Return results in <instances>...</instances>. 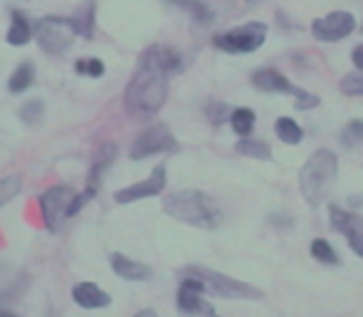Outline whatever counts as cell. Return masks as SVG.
<instances>
[{
    "label": "cell",
    "mask_w": 363,
    "mask_h": 317,
    "mask_svg": "<svg viewBox=\"0 0 363 317\" xmlns=\"http://www.w3.org/2000/svg\"><path fill=\"white\" fill-rule=\"evenodd\" d=\"M183 70V58L178 50L153 45L144 50L134 77L124 90V109L136 119H151L161 112L168 97V77Z\"/></svg>",
    "instance_id": "cell-1"
},
{
    "label": "cell",
    "mask_w": 363,
    "mask_h": 317,
    "mask_svg": "<svg viewBox=\"0 0 363 317\" xmlns=\"http://www.w3.org/2000/svg\"><path fill=\"white\" fill-rule=\"evenodd\" d=\"M163 213L171 216L173 221L203 228V231H213L223 223V211H220L216 198L203 191H196V188L168 193L163 198Z\"/></svg>",
    "instance_id": "cell-2"
},
{
    "label": "cell",
    "mask_w": 363,
    "mask_h": 317,
    "mask_svg": "<svg viewBox=\"0 0 363 317\" xmlns=\"http://www.w3.org/2000/svg\"><path fill=\"white\" fill-rule=\"evenodd\" d=\"M336 173H339V156L331 149H316L306 158L299 171V191L311 208H316L326 198Z\"/></svg>",
    "instance_id": "cell-3"
},
{
    "label": "cell",
    "mask_w": 363,
    "mask_h": 317,
    "mask_svg": "<svg viewBox=\"0 0 363 317\" xmlns=\"http://www.w3.org/2000/svg\"><path fill=\"white\" fill-rule=\"evenodd\" d=\"M181 275H196V278H201L208 293L223 300H262L264 298L262 290L255 288V285L242 283V280L233 278V275L218 273V270L201 268V265H188V268L181 270Z\"/></svg>",
    "instance_id": "cell-4"
},
{
    "label": "cell",
    "mask_w": 363,
    "mask_h": 317,
    "mask_svg": "<svg viewBox=\"0 0 363 317\" xmlns=\"http://www.w3.org/2000/svg\"><path fill=\"white\" fill-rule=\"evenodd\" d=\"M267 40V25L259 23V20H250V23H242L238 28L228 30V33L216 35L213 45L223 53L230 55H245V53H255L259 50Z\"/></svg>",
    "instance_id": "cell-5"
},
{
    "label": "cell",
    "mask_w": 363,
    "mask_h": 317,
    "mask_svg": "<svg viewBox=\"0 0 363 317\" xmlns=\"http://www.w3.org/2000/svg\"><path fill=\"white\" fill-rule=\"evenodd\" d=\"M77 33L69 23V18H60V15H45L38 25H35V40H38L40 50L48 55H62L72 48Z\"/></svg>",
    "instance_id": "cell-6"
},
{
    "label": "cell",
    "mask_w": 363,
    "mask_h": 317,
    "mask_svg": "<svg viewBox=\"0 0 363 317\" xmlns=\"http://www.w3.org/2000/svg\"><path fill=\"white\" fill-rule=\"evenodd\" d=\"M74 188L67 183H55L40 196V211H43V221L48 231H60L65 218H69V206L74 201Z\"/></svg>",
    "instance_id": "cell-7"
},
{
    "label": "cell",
    "mask_w": 363,
    "mask_h": 317,
    "mask_svg": "<svg viewBox=\"0 0 363 317\" xmlns=\"http://www.w3.org/2000/svg\"><path fill=\"white\" fill-rule=\"evenodd\" d=\"M173 151H178V139L173 136V131L168 129L163 122H158V124H151L148 129H144L136 136L134 144H131L129 156L139 161V158H146V156L173 154Z\"/></svg>",
    "instance_id": "cell-8"
},
{
    "label": "cell",
    "mask_w": 363,
    "mask_h": 317,
    "mask_svg": "<svg viewBox=\"0 0 363 317\" xmlns=\"http://www.w3.org/2000/svg\"><path fill=\"white\" fill-rule=\"evenodd\" d=\"M356 30V18L349 10H334V13L316 18L311 23V35L319 43H339V40L349 38Z\"/></svg>",
    "instance_id": "cell-9"
},
{
    "label": "cell",
    "mask_w": 363,
    "mask_h": 317,
    "mask_svg": "<svg viewBox=\"0 0 363 317\" xmlns=\"http://www.w3.org/2000/svg\"><path fill=\"white\" fill-rule=\"evenodd\" d=\"M166 178H168L166 163H158V166L151 171V176L144 178V181H136L126 188H119V191L114 193V201L121 203V206H126V203L158 196V193H163V188H166Z\"/></svg>",
    "instance_id": "cell-10"
},
{
    "label": "cell",
    "mask_w": 363,
    "mask_h": 317,
    "mask_svg": "<svg viewBox=\"0 0 363 317\" xmlns=\"http://www.w3.org/2000/svg\"><path fill=\"white\" fill-rule=\"evenodd\" d=\"M206 285H203L201 278H196V275H183L181 285H178V310L186 315H206L211 313V305H208L206 298Z\"/></svg>",
    "instance_id": "cell-11"
},
{
    "label": "cell",
    "mask_w": 363,
    "mask_h": 317,
    "mask_svg": "<svg viewBox=\"0 0 363 317\" xmlns=\"http://www.w3.org/2000/svg\"><path fill=\"white\" fill-rule=\"evenodd\" d=\"M25 290H28V273L10 268V265H0V310L15 298H20Z\"/></svg>",
    "instance_id": "cell-12"
},
{
    "label": "cell",
    "mask_w": 363,
    "mask_h": 317,
    "mask_svg": "<svg viewBox=\"0 0 363 317\" xmlns=\"http://www.w3.org/2000/svg\"><path fill=\"white\" fill-rule=\"evenodd\" d=\"M109 263H111V270H114L121 280H129V283H144V280H148L153 275V270L148 268L146 263L129 258V255H124V253H111Z\"/></svg>",
    "instance_id": "cell-13"
},
{
    "label": "cell",
    "mask_w": 363,
    "mask_h": 317,
    "mask_svg": "<svg viewBox=\"0 0 363 317\" xmlns=\"http://www.w3.org/2000/svg\"><path fill=\"white\" fill-rule=\"evenodd\" d=\"M252 85L262 92H274V95H296V92H299V87L291 85L289 77H284L279 70H272V68L255 70Z\"/></svg>",
    "instance_id": "cell-14"
},
{
    "label": "cell",
    "mask_w": 363,
    "mask_h": 317,
    "mask_svg": "<svg viewBox=\"0 0 363 317\" xmlns=\"http://www.w3.org/2000/svg\"><path fill=\"white\" fill-rule=\"evenodd\" d=\"M72 298H74V303L84 310H101L111 305V295L104 293V290L94 283H77L72 288Z\"/></svg>",
    "instance_id": "cell-15"
},
{
    "label": "cell",
    "mask_w": 363,
    "mask_h": 317,
    "mask_svg": "<svg viewBox=\"0 0 363 317\" xmlns=\"http://www.w3.org/2000/svg\"><path fill=\"white\" fill-rule=\"evenodd\" d=\"M116 144H104L99 146V151L94 154L91 158V168L89 173H86V188H94V191H99V183L101 178H104V173L111 168V163L116 161Z\"/></svg>",
    "instance_id": "cell-16"
},
{
    "label": "cell",
    "mask_w": 363,
    "mask_h": 317,
    "mask_svg": "<svg viewBox=\"0 0 363 317\" xmlns=\"http://www.w3.org/2000/svg\"><path fill=\"white\" fill-rule=\"evenodd\" d=\"M329 226L334 228L336 233H341V236L351 238V236H356V233L363 231V216L331 203L329 206Z\"/></svg>",
    "instance_id": "cell-17"
},
{
    "label": "cell",
    "mask_w": 363,
    "mask_h": 317,
    "mask_svg": "<svg viewBox=\"0 0 363 317\" xmlns=\"http://www.w3.org/2000/svg\"><path fill=\"white\" fill-rule=\"evenodd\" d=\"M69 23H72L74 33L79 35V38L89 40L96 28V3L94 0H82V3L72 10V15H69Z\"/></svg>",
    "instance_id": "cell-18"
},
{
    "label": "cell",
    "mask_w": 363,
    "mask_h": 317,
    "mask_svg": "<svg viewBox=\"0 0 363 317\" xmlns=\"http://www.w3.org/2000/svg\"><path fill=\"white\" fill-rule=\"evenodd\" d=\"M33 35H35V25L28 20V15H25L23 10H13V13H10L8 35H5L8 45H13V48H25V45L33 40Z\"/></svg>",
    "instance_id": "cell-19"
},
{
    "label": "cell",
    "mask_w": 363,
    "mask_h": 317,
    "mask_svg": "<svg viewBox=\"0 0 363 317\" xmlns=\"http://www.w3.org/2000/svg\"><path fill=\"white\" fill-rule=\"evenodd\" d=\"M166 3L183 10V13H188L193 18V23H198V25L213 23V10L208 8V3H203V0H166Z\"/></svg>",
    "instance_id": "cell-20"
},
{
    "label": "cell",
    "mask_w": 363,
    "mask_h": 317,
    "mask_svg": "<svg viewBox=\"0 0 363 317\" xmlns=\"http://www.w3.org/2000/svg\"><path fill=\"white\" fill-rule=\"evenodd\" d=\"M238 154L257 158V161H272V149H269L267 141L262 139H250V136H240V141L235 144Z\"/></svg>",
    "instance_id": "cell-21"
},
{
    "label": "cell",
    "mask_w": 363,
    "mask_h": 317,
    "mask_svg": "<svg viewBox=\"0 0 363 317\" xmlns=\"http://www.w3.org/2000/svg\"><path fill=\"white\" fill-rule=\"evenodd\" d=\"M35 82V65L30 63V60H25V63H20L18 68L13 70V75H10L8 80V90L13 92V95H20V92L30 90Z\"/></svg>",
    "instance_id": "cell-22"
},
{
    "label": "cell",
    "mask_w": 363,
    "mask_h": 317,
    "mask_svg": "<svg viewBox=\"0 0 363 317\" xmlns=\"http://www.w3.org/2000/svg\"><path fill=\"white\" fill-rule=\"evenodd\" d=\"M230 127H233V131L238 136H250L255 129V122H257V117H255L252 109H247V107H238V109L230 112Z\"/></svg>",
    "instance_id": "cell-23"
},
{
    "label": "cell",
    "mask_w": 363,
    "mask_h": 317,
    "mask_svg": "<svg viewBox=\"0 0 363 317\" xmlns=\"http://www.w3.org/2000/svg\"><path fill=\"white\" fill-rule=\"evenodd\" d=\"M274 134H277V139L284 141V144L296 146L301 141V136H304V131H301V127L296 124L291 117H279V119L274 122Z\"/></svg>",
    "instance_id": "cell-24"
},
{
    "label": "cell",
    "mask_w": 363,
    "mask_h": 317,
    "mask_svg": "<svg viewBox=\"0 0 363 317\" xmlns=\"http://www.w3.org/2000/svg\"><path fill=\"white\" fill-rule=\"evenodd\" d=\"M309 253H311V258L319 260V263H324V265H339L341 263L339 255H336V250L331 248V243H329V240H324V238L311 240Z\"/></svg>",
    "instance_id": "cell-25"
},
{
    "label": "cell",
    "mask_w": 363,
    "mask_h": 317,
    "mask_svg": "<svg viewBox=\"0 0 363 317\" xmlns=\"http://www.w3.org/2000/svg\"><path fill=\"white\" fill-rule=\"evenodd\" d=\"M20 188H23V178H20L18 173H10V176L0 178V208L8 201H13L20 193Z\"/></svg>",
    "instance_id": "cell-26"
},
{
    "label": "cell",
    "mask_w": 363,
    "mask_h": 317,
    "mask_svg": "<svg viewBox=\"0 0 363 317\" xmlns=\"http://www.w3.org/2000/svg\"><path fill=\"white\" fill-rule=\"evenodd\" d=\"M20 119L25 122V124H38V122H43L45 117V104L43 100H28L23 107H20Z\"/></svg>",
    "instance_id": "cell-27"
},
{
    "label": "cell",
    "mask_w": 363,
    "mask_h": 317,
    "mask_svg": "<svg viewBox=\"0 0 363 317\" xmlns=\"http://www.w3.org/2000/svg\"><path fill=\"white\" fill-rule=\"evenodd\" d=\"M74 72L82 77H101L104 75V63L99 58H82L74 63Z\"/></svg>",
    "instance_id": "cell-28"
},
{
    "label": "cell",
    "mask_w": 363,
    "mask_h": 317,
    "mask_svg": "<svg viewBox=\"0 0 363 317\" xmlns=\"http://www.w3.org/2000/svg\"><path fill=\"white\" fill-rule=\"evenodd\" d=\"M339 87L346 97H363V72L359 70V72L346 75V77L339 82Z\"/></svg>",
    "instance_id": "cell-29"
},
{
    "label": "cell",
    "mask_w": 363,
    "mask_h": 317,
    "mask_svg": "<svg viewBox=\"0 0 363 317\" xmlns=\"http://www.w3.org/2000/svg\"><path fill=\"white\" fill-rule=\"evenodd\" d=\"M341 139H344L346 146L363 144V119H351L341 131Z\"/></svg>",
    "instance_id": "cell-30"
},
{
    "label": "cell",
    "mask_w": 363,
    "mask_h": 317,
    "mask_svg": "<svg viewBox=\"0 0 363 317\" xmlns=\"http://www.w3.org/2000/svg\"><path fill=\"white\" fill-rule=\"evenodd\" d=\"M296 109H299V112H306V109H314V107L316 104H319V97H316V95H311V92H306V90H299V92H296Z\"/></svg>",
    "instance_id": "cell-31"
},
{
    "label": "cell",
    "mask_w": 363,
    "mask_h": 317,
    "mask_svg": "<svg viewBox=\"0 0 363 317\" xmlns=\"http://www.w3.org/2000/svg\"><path fill=\"white\" fill-rule=\"evenodd\" d=\"M225 112H228V107L223 104V102H216V104L208 107V117H211L213 124H223L225 119Z\"/></svg>",
    "instance_id": "cell-32"
},
{
    "label": "cell",
    "mask_w": 363,
    "mask_h": 317,
    "mask_svg": "<svg viewBox=\"0 0 363 317\" xmlns=\"http://www.w3.org/2000/svg\"><path fill=\"white\" fill-rule=\"evenodd\" d=\"M349 245H351V250H354L359 258H363V231L361 233H356V236H351L349 238Z\"/></svg>",
    "instance_id": "cell-33"
},
{
    "label": "cell",
    "mask_w": 363,
    "mask_h": 317,
    "mask_svg": "<svg viewBox=\"0 0 363 317\" xmlns=\"http://www.w3.org/2000/svg\"><path fill=\"white\" fill-rule=\"evenodd\" d=\"M351 63L356 65V70H361L363 72V45H356L354 53H351Z\"/></svg>",
    "instance_id": "cell-34"
},
{
    "label": "cell",
    "mask_w": 363,
    "mask_h": 317,
    "mask_svg": "<svg viewBox=\"0 0 363 317\" xmlns=\"http://www.w3.org/2000/svg\"><path fill=\"white\" fill-rule=\"evenodd\" d=\"M349 203H351V208H359V206H363V196H349Z\"/></svg>",
    "instance_id": "cell-35"
},
{
    "label": "cell",
    "mask_w": 363,
    "mask_h": 317,
    "mask_svg": "<svg viewBox=\"0 0 363 317\" xmlns=\"http://www.w3.org/2000/svg\"><path fill=\"white\" fill-rule=\"evenodd\" d=\"M134 317H158V315L153 313V310H148V308H146V310H139V313H136Z\"/></svg>",
    "instance_id": "cell-36"
},
{
    "label": "cell",
    "mask_w": 363,
    "mask_h": 317,
    "mask_svg": "<svg viewBox=\"0 0 363 317\" xmlns=\"http://www.w3.org/2000/svg\"><path fill=\"white\" fill-rule=\"evenodd\" d=\"M0 317H18V315H13V313H5V310H0Z\"/></svg>",
    "instance_id": "cell-37"
},
{
    "label": "cell",
    "mask_w": 363,
    "mask_h": 317,
    "mask_svg": "<svg viewBox=\"0 0 363 317\" xmlns=\"http://www.w3.org/2000/svg\"><path fill=\"white\" fill-rule=\"evenodd\" d=\"M206 317H220V315L216 313V310H211V313H206Z\"/></svg>",
    "instance_id": "cell-38"
},
{
    "label": "cell",
    "mask_w": 363,
    "mask_h": 317,
    "mask_svg": "<svg viewBox=\"0 0 363 317\" xmlns=\"http://www.w3.org/2000/svg\"><path fill=\"white\" fill-rule=\"evenodd\" d=\"M247 3H257V0H247Z\"/></svg>",
    "instance_id": "cell-39"
}]
</instances>
